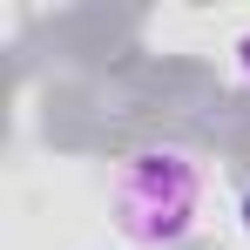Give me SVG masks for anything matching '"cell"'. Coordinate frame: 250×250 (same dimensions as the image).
<instances>
[{
  "label": "cell",
  "mask_w": 250,
  "mask_h": 250,
  "mask_svg": "<svg viewBox=\"0 0 250 250\" xmlns=\"http://www.w3.org/2000/svg\"><path fill=\"white\" fill-rule=\"evenodd\" d=\"M108 209H115V230L122 244L135 250H169L196 230V209H203V169L189 163V149H135L122 169H115V189H108Z\"/></svg>",
  "instance_id": "6da1fadb"
},
{
  "label": "cell",
  "mask_w": 250,
  "mask_h": 250,
  "mask_svg": "<svg viewBox=\"0 0 250 250\" xmlns=\"http://www.w3.org/2000/svg\"><path fill=\"white\" fill-rule=\"evenodd\" d=\"M237 68H244V82H250V34L237 41Z\"/></svg>",
  "instance_id": "7a4b0ae2"
}]
</instances>
